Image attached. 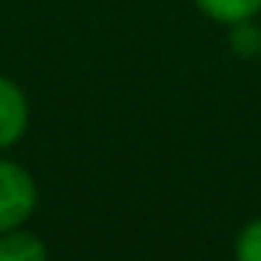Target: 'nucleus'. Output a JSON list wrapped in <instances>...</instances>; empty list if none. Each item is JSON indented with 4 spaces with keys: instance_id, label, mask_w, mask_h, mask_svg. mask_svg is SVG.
<instances>
[{
    "instance_id": "7ed1b4c3",
    "label": "nucleus",
    "mask_w": 261,
    "mask_h": 261,
    "mask_svg": "<svg viewBox=\"0 0 261 261\" xmlns=\"http://www.w3.org/2000/svg\"><path fill=\"white\" fill-rule=\"evenodd\" d=\"M46 255H50V245L33 235L27 225L0 235V261H46Z\"/></svg>"
},
{
    "instance_id": "f03ea898",
    "label": "nucleus",
    "mask_w": 261,
    "mask_h": 261,
    "mask_svg": "<svg viewBox=\"0 0 261 261\" xmlns=\"http://www.w3.org/2000/svg\"><path fill=\"white\" fill-rule=\"evenodd\" d=\"M30 126V99L23 86L0 73V152L17 146Z\"/></svg>"
},
{
    "instance_id": "20e7f679",
    "label": "nucleus",
    "mask_w": 261,
    "mask_h": 261,
    "mask_svg": "<svg viewBox=\"0 0 261 261\" xmlns=\"http://www.w3.org/2000/svg\"><path fill=\"white\" fill-rule=\"evenodd\" d=\"M192 4L198 7L202 17L222 27L245 23V20H255L261 13V0H192Z\"/></svg>"
},
{
    "instance_id": "f257e3e1",
    "label": "nucleus",
    "mask_w": 261,
    "mask_h": 261,
    "mask_svg": "<svg viewBox=\"0 0 261 261\" xmlns=\"http://www.w3.org/2000/svg\"><path fill=\"white\" fill-rule=\"evenodd\" d=\"M37 182L20 162L0 159V235L10 228H20L37 212Z\"/></svg>"
},
{
    "instance_id": "423d86ee",
    "label": "nucleus",
    "mask_w": 261,
    "mask_h": 261,
    "mask_svg": "<svg viewBox=\"0 0 261 261\" xmlns=\"http://www.w3.org/2000/svg\"><path fill=\"white\" fill-rule=\"evenodd\" d=\"M235 258L238 261H261V218H251L235 238Z\"/></svg>"
},
{
    "instance_id": "39448f33",
    "label": "nucleus",
    "mask_w": 261,
    "mask_h": 261,
    "mask_svg": "<svg viewBox=\"0 0 261 261\" xmlns=\"http://www.w3.org/2000/svg\"><path fill=\"white\" fill-rule=\"evenodd\" d=\"M231 30V50L238 57L251 60V57H261V30L255 27V20H245V23H235L228 27Z\"/></svg>"
}]
</instances>
